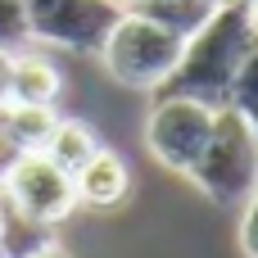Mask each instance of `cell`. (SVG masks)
Returning <instances> with one entry per match:
<instances>
[{"label":"cell","instance_id":"obj_11","mask_svg":"<svg viewBox=\"0 0 258 258\" xmlns=\"http://www.w3.org/2000/svg\"><path fill=\"white\" fill-rule=\"evenodd\" d=\"M50 240H54V236H50L45 222L18 213V209L0 195V258H27V254H36V249H45Z\"/></svg>","mask_w":258,"mask_h":258},{"label":"cell","instance_id":"obj_13","mask_svg":"<svg viewBox=\"0 0 258 258\" xmlns=\"http://www.w3.org/2000/svg\"><path fill=\"white\" fill-rule=\"evenodd\" d=\"M227 109H236V113L254 127V136H258V41L249 45V54H245V63H240V73H236V82H231Z\"/></svg>","mask_w":258,"mask_h":258},{"label":"cell","instance_id":"obj_14","mask_svg":"<svg viewBox=\"0 0 258 258\" xmlns=\"http://www.w3.org/2000/svg\"><path fill=\"white\" fill-rule=\"evenodd\" d=\"M23 41H32L23 0H0V50H18Z\"/></svg>","mask_w":258,"mask_h":258},{"label":"cell","instance_id":"obj_8","mask_svg":"<svg viewBox=\"0 0 258 258\" xmlns=\"http://www.w3.org/2000/svg\"><path fill=\"white\" fill-rule=\"evenodd\" d=\"M54 100H59V68L45 63L41 54H14L5 104H54Z\"/></svg>","mask_w":258,"mask_h":258},{"label":"cell","instance_id":"obj_15","mask_svg":"<svg viewBox=\"0 0 258 258\" xmlns=\"http://www.w3.org/2000/svg\"><path fill=\"white\" fill-rule=\"evenodd\" d=\"M240 245H245V254L258 258V186L249 190V200H245V218H240Z\"/></svg>","mask_w":258,"mask_h":258},{"label":"cell","instance_id":"obj_1","mask_svg":"<svg viewBox=\"0 0 258 258\" xmlns=\"http://www.w3.org/2000/svg\"><path fill=\"white\" fill-rule=\"evenodd\" d=\"M258 41V23L245 0H222L181 45L177 68L154 86L159 95H181V100H200L209 109H227L231 82L249 54V45Z\"/></svg>","mask_w":258,"mask_h":258},{"label":"cell","instance_id":"obj_6","mask_svg":"<svg viewBox=\"0 0 258 258\" xmlns=\"http://www.w3.org/2000/svg\"><path fill=\"white\" fill-rule=\"evenodd\" d=\"M213 113L209 104L200 100H181V95H159L154 100V113H150V127H145V145L154 150V159L172 172H186L195 168L209 132H213Z\"/></svg>","mask_w":258,"mask_h":258},{"label":"cell","instance_id":"obj_4","mask_svg":"<svg viewBox=\"0 0 258 258\" xmlns=\"http://www.w3.org/2000/svg\"><path fill=\"white\" fill-rule=\"evenodd\" d=\"M0 195H5L18 213H27V218H36V222H45V227L63 222V218L77 209V186H73V177H68L59 163H50L41 150H23V154H14V159L5 163V172H0Z\"/></svg>","mask_w":258,"mask_h":258},{"label":"cell","instance_id":"obj_12","mask_svg":"<svg viewBox=\"0 0 258 258\" xmlns=\"http://www.w3.org/2000/svg\"><path fill=\"white\" fill-rule=\"evenodd\" d=\"M218 5H222V0H136V5H127V9L145 14V18H154V23H163V27H172L177 36H190Z\"/></svg>","mask_w":258,"mask_h":258},{"label":"cell","instance_id":"obj_9","mask_svg":"<svg viewBox=\"0 0 258 258\" xmlns=\"http://www.w3.org/2000/svg\"><path fill=\"white\" fill-rule=\"evenodd\" d=\"M100 150V141H95V132L86 127V122H77V118H59L54 122V132L45 136V145H41V154L50 159V163H59L68 177L91 159Z\"/></svg>","mask_w":258,"mask_h":258},{"label":"cell","instance_id":"obj_17","mask_svg":"<svg viewBox=\"0 0 258 258\" xmlns=\"http://www.w3.org/2000/svg\"><path fill=\"white\" fill-rule=\"evenodd\" d=\"M27 258H68V249H59V245H54V240H50V245H45V249H36V254H27Z\"/></svg>","mask_w":258,"mask_h":258},{"label":"cell","instance_id":"obj_18","mask_svg":"<svg viewBox=\"0 0 258 258\" xmlns=\"http://www.w3.org/2000/svg\"><path fill=\"white\" fill-rule=\"evenodd\" d=\"M245 5H249V14H254V23H258V0H245Z\"/></svg>","mask_w":258,"mask_h":258},{"label":"cell","instance_id":"obj_2","mask_svg":"<svg viewBox=\"0 0 258 258\" xmlns=\"http://www.w3.org/2000/svg\"><path fill=\"white\" fill-rule=\"evenodd\" d=\"M195 186L213 204H245L258 186V136L236 109L213 113V132L190 168Z\"/></svg>","mask_w":258,"mask_h":258},{"label":"cell","instance_id":"obj_3","mask_svg":"<svg viewBox=\"0 0 258 258\" xmlns=\"http://www.w3.org/2000/svg\"><path fill=\"white\" fill-rule=\"evenodd\" d=\"M181 45H186V36H177L172 27H163L136 9H122L113 32L104 36L100 59L122 86H159L177 68Z\"/></svg>","mask_w":258,"mask_h":258},{"label":"cell","instance_id":"obj_10","mask_svg":"<svg viewBox=\"0 0 258 258\" xmlns=\"http://www.w3.org/2000/svg\"><path fill=\"white\" fill-rule=\"evenodd\" d=\"M54 122H59L54 104H0V127L18 150H41Z\"/></svg>","mask_w":258,"mask_h":258},{"label":"cell","instance_id":"obj_7","mask_svg":"<svg viewBox=\"0 0 258 258\" xmlns=\"http://www.w3.org/2000/svg\"><path fill=\"white\" fill-rule=\"evenodd\" d=\"M73 186H77V204L113 209V204H122V195H127V163H122L113 150L100 145V150L73 172Z\"/></svg>","mask_w":258,"mask_h":258},{"label":"cell","instance_id":"obj_16","mask_svg":"<svg viewBox=\"0 0 258 258\" xmlns=\"http://www.w3.org/2000/svg\"><path fill=\"white\" fill-rule=\"evenodd\" d=\"M9 68H14V50H0V104L9 100Z\"/></svg>","mask_w":258,"mask_h":258},{"label":"cell","instance_id":"obj_5","mask_svg":"<svg viewBox=\"0 0 258 258\" xmlns=\"http://www.w3.org/2000/svg\"><path fill=\"white\" fill-rule=\"evenodd\" d=\"M23 9H27V32L36 41H54L82 54H100L104 36L122 14L118 0H23Z\"/></svg>","mask_w":258,"mask_h":258}]
</instances>
